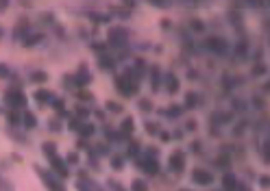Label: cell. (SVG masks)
<instances>
[{"label": "cell", "instance_id": "bcb514c9", "mask_svg": "<svg viewBox=\"0 0 270 191\" xmlns=\"http://www.w3.org/2000/svg\"><path fill=\"white\" fill-rule=\"evenodd\" d=\"M81 124H83V120L72 118V120H70V124H68V128H70V130H78V126H81Z\"/></svg>", "mask_w": 270, "mask_h": 191}, {"label": "cell", "instance_id": "8992f818", "mask_svg": "<svg viewBox=\"0 0 270 191\" xmlns=\"http://www.w3.org/2000/svg\"><path fill=\"white\" fill-rule=\"evenodd\" d=\"M139 165V170L144 172V174L148 176H157L159 174V161L157 159H148V156H139L137 161H135Z\"/></svg>", "mask_w": 270, "mask_h": 191}, {"label": "cell", "instance_id": "8d00e7d4", "mask_svg": "<svg viewBox=\"0 0 270 191\" xmlns=\"http://www.w3.org/2000/svg\"><path fill=\"white\" fill-rule=\"evenodd\" d=\"M107 48H109V46L102 44V41H94V44H92V50H94V52H98V54H105Z\"/></svg>", "mask_w": 270, "mask_h": 191}, {"label": "cell", "instance_id": "f907efd6", "mask_svg": "<svg viewBox=\"0 0 270 191\" xmlns=\"http://www.w3.org/2000/svg\"><path fill=\"white\" fill-rule=\"evenodd\" d=\"M237 54H240V57H244V54H246V44H244V41L237 44Z\"/></svg>", "mask_w": 270, "mask_h": 191}, {"label": "cell", "instance_id": "44dd1931", "mask_svg": "<svg viewBox=\"0 0 270 191\" xmlns=\"http://www.w3.org/2000/svg\"><path fill=\"white\" fill-rule=\"evenodd\" d=\"M29 81L35 85H44V83H48V74L44 69H33V72H29Z\"/></svg>", "mask_w": 270, "mask_h": 191}, {"label": "cell", "instance_id": "ee69618b", "mask_svg": "<svg viewBox=\"0 0 270 191\" xmlns=\"http://www.w3.org/2000/svg\"><path fill=\"white\" fill-rule=\"evenodd\" d=\"M107 185H109V189H111V191H127V189L122 187V185L118 183V180H107Z\"/></svg>", "mask_w": 270, "mask_h": 191}, {"label": "cell", "instance_id": "7dc6e473", "mask_svg": "<svg viewBox=\"0 0 270 191\" xmlns=\"http://www.w3.org/2000/svg\"><path fill=\"white\" fill-rule=\"evenodd\" d=\"M216 165H225V167H229V165H231L229 156H227V155H220V156L216 159Z\"/></svg>", "mask_w": 270, "mask_h": 191}, {"label": "cell", "instance_id": "9a60e30c", "mask_svg": "<svg viewBox=\"0 0 270 191\" xmlns=\"http://www.w3.org/2000/svg\"><path fill=\"white\" fill-rule=\"evenodd\" d=\"M33 98H35V102L39 106H50V102L55 100V94H53V91H48V89H37L33 94Z\"/></svg>", "mask_w": 270, "mask_h": 191}, {"label": "cell", "instance_id": "e0dca14e", "mask_svg": "<svg viewBox=\"0 0 270 191\" xmlns=\"http://www.w3.org/2000/svg\"><path fill=\"white\" fill-rule=\"evenodd\" d=\"M22 128L24 130L37 128V115L33 113V111H22Z\"/></svg>", "mask_w": 270, "mask_h": 191}, {"label": "cell", "instance_id": "f35d334b", "mask_svg": "<svg viewBox=\"0 0 270 191\" xmlns=\"http://www.w3.org/2000/svg\"><path fill=\"white\" fill-rule=\"evenodd\" d=\"M262 156H264V163H270V139L262 146Z\"/></svg>", "mask_w": 270, "mask_h": 191}, {"label": "cell", "instance_id": "1f68e13d", "mask_svg": "<svg viewBox=\"0 0 270 191\" xmlns=\"http://www.w3.org/2000/svg\"><path fill=\"white\" fill-rule=\"evenodd\" d=\"M131 191H148V185L144 183V180H139V178H135L133 183H131Z\"/></svg>", "mask_w": 270, "mask_h": 191}, {"label": "cell", "instance_id": "d6986e66", "mask_svg": "<svg viewBox=\"0 0 270 191\" xmlns=\"http://www.w3.org/2000/svg\"><path fill=\"white\" fill-rule=\"evenodd\" d=\"M133 130H135V122H133V118H124V120H122V124H120V135H122L124 139H131Z\"/></svg>", "mask_w": 270, "mask_h": 191}, {"label": "cell", "instance_id": "b9f144b4", "mask_svg": "<svg viewBox=\"0 0 270 191\" xmlns=\"http://www.w3.org/2000/svg\"><path fill=\"white\" fill-rule=\"evenodd\" d=\"M157 155H159V152H157V148L155 146H148L146 150H144L142 156H148V159H157Z\"/></svg>", "mask_w": 270, "mask_h": 191}, {"label": "cell", "instance_id": "91938a15", "mask_svg": "<svg viewBox=\"0 0 270 191\" xmlns=\"http://www.w3.org/2000/svg\"><path fill=\"white\" fill-rule=\"evenodd\" d=\"M183 191H190V189H183Z\"/></svg>", "mask_w": 270, "mask_h": 191}, {"label": "cell", "instance_id": "7c38bea8", "mask_svg": "<svg viewBox=\"0 0 270 191\" xmlns=\"http://www.w3.org/2000/svg\"><path fill=\"white\" fill-rule=\"evenodd\" d=\"M192 180H194V185H203V187H207V185H213V174L198 167V170L192 172Z\"/></svg>", "mask_w": 270, "mask_h": 191}, {"label": "cell", "instance_id": "2e32d148", "mask_svg": "<svg viewBox=\"0 0 270 191\" xmlns=\"http://www.w3.org/2000/svg\"><path fill=\"white\" fill-rule=\"evenodd\" d=\"M148 74H151V89H153V91H159L161 83H164V76H161V69L157 68V65H153V68L148 69Z\"/></svg>", "mask_w": 270, "mask_h": 191}, {"label": "cell", "instance_id": "680465c9", "mask_svg": "<svg viewBox=\"0 0 270 191\" xmlns=\"http://www.w3.org/2000/svg\"><path fill=\"white\" fill-rule=\"evenodd\" d=\"M0 37H4V31L2 29H0Z\"/></svg>", "mask_w": 270, "mask_h": 191}, {"label": "cell", "instance_id": "4316f807", "mask_svg": "<svg viewBox=\"0 0 270 191\" xmlns=\"http://www.w3.org/2000/svg\"><path fill=\"white\" fill-rule=\"evenodd\" d=\"M111 167H114L116 172H122L124 170V155H111Z\"/></svg>", "mask_w": 270, "mask_h": 191}, {"label": "cell", "instance_id": "ffe728a7", "mask_svg": "<svg viewBox=\"0 0 270 191\" xmlns=\"http://www.w3.org/2000/svg\"><path fill=\"white\" fill-rule=\"evenodd\" d=\"M7 135L13 139L16 143H22V146H29V137H26L24 133H20L18 128H11V126H7Z\"/></svg>", "mask_w": 270, "mask_h": 191}, {"label": "cell", "instance_id": "9f6ffc18", "mask_svg": "<svg viewBox=\"0 0 270 191\" xmlns=\"http://www.w3.org/2000/svg\"><path fill=\"white\" fill-rule=\"evenodd\" d=\"M11 159H13V161H20V163H22V155H11Z\"/></svg>", "mask_w": 270, "mask_h": 191}, {"label": "cell", "instance_id": "f1b7e54d", "mask_svg": "<svg viewBox=\"0 0 270 191\" xmlns=\"http://www.w3.org/2000/svg\"><path fill=\"white\" fill-rule=\"evenodd\" d=\"M0 191H16V185L7 176H2V172H0Z\"/></svg>", "mask_w": 270, "mask_h": 191}, {"label": "cell", "instance_id": "7bdbcfd3", "mask_svg": "<svg viewBox=\"0 0 270 191\" xmlns=\"http://www.w3.org/2000/svg\"><path fill=\"white\" fill-rule=\"evenodd\" d=\"M66 163H68V167L70 165H78V152H70V155L66 156Z\"/></svg>", "mask_w": 270, "mask_h": 191}, {"label": "cell", "instance_id": "52a82bcc", "mask_svg": "<svg viewBox=\"0 0 270 191\" xmlns=\"http://www.w3.org/2000/svg\"><path fill=\"white\" fill-rule=\"evenodd\" d=\"M31 33H33V31H31L29 20H26V17H22V20H18L16 26H13V41H24Z\"/></svg>", "mask_w": 270, "mask_h": 191}, {"label": "cell", "instance_id": "f6af8a7d", "mask_svg": "<svg viewBox=\"0 0 270 191\" xmlns=\"http://www.w3.org/2000/svg\"><path fill=\"white\" fill-rule=\"evenodd\" d=\"M151 4H153V7H159V9H168L170 7L168 0H151Z\"/></svg>", "mask_w": 270, "mask_h": 191}, {"label": "cell", "instance_id": "9c48e42d", "mask_svg": "<svg viewBox=\"0 0 270 191\" xmlns=\"http://www.w3.org/2000/svg\"><path fill=\"white\" fill-rule=\"evenodd\" d=\"M0 115H4V120H7V124L11 128H20L22 126V113L16 109H7V106H0Z\"/></svg>", "mask_w": 270, "mask_h": 191}, {"label": "cell", "instance_id": "6f0895ef", "mask_svg": "<svg viewBox=\"0 0 270 191\" xmlns=\"http://www.w3.org/2000/svg\"><path fill=\"white\" fill-rule=\"evenodd\" d=\"M264 91H270V83H266V85H264Z\"/></svg>", "mask_w": 270, "mask_h": 191}, {"label": "cell", "instance_id": "5b68a950", "mask_svg": "<svg viewBox=\"0 0 270 191\" xmlns=\"http://www.w3.org/2000/svg\"><path fill=\"white\" fill-rule=\"evenodd\" d=\"M116 89L124 98H131V96L139 94V83L131 81V78H127V76H116Z\"/></svg>", "mask_w": 270, "mask_h": 191}, {"label": "cell", "instance_id": "e575fe53", "mask_svg": "<svg viewBox=\"0 0 270 191\" xmlns=\"http://www.w3.org/2000/svg\"><path fill=\"white\" fill-rule=\"evenodd\" d=\"M77 96H78V100H81V102H92V100H94V96H92L87 89H78Z\"/></svg>", "mask_w": 270, "mask_h": 191}, {"label": "cell", "instance_id": "ba28073f", "mask_svg": "<svg viewBox=\"0 0 270 191\" xmlns=\"http://www.w3.org/2000/svg\"><path fill=\"white\" fill-rule=\"evenodd\" d=\"M72 76H74V83H77V89H81V87H85V85H90V83H92V72H90V68H87L85 63L78 65V69L72 74Z\"/></svg>", "mask_w": 270, "mask_h": 191}, {"label": "cell", "instance_id": "816d5d0a", "mask_svg": "<svg viewBox=\"0 0 270 191\" xmlns=\"http://www.w3.org/2000/svg\"><path fill=\"white\" fill-rule=\"evenodd\" d=\"M159 133H161V135H159V137H161V141H170V139H172L170 135L166 133V130H159Z\"/></svg>", "mask_w": 270, "mask_h": 191}, {"label": "cell", "instance_id": "4fadbf2b", "mask_svg": "<svg viewBox=\"0 0 270 191\" xmlns=\"http://www.w3.org/2000/svg\"><path fill=\"white\" fill-rule=\"evenodd\" d=\"M205 46H207L209 50H212V52H218V54H222V52H227V41L222 39V37H207V41H205Z\"/></svg>", "mask_w": 270, "mask_h": 191}, {"label": "cell", "instance_id": "ac0fdd59", "mask_svg": "<svg viewBox=\"0 0 270 191\" xmlns=\"http://www.w3.org/2000/svg\"><path fill=\"white\" fill-rule=\"evenodd\" d=\"M44 41H46L44 33H31V35L22 41V46H24V48H35L37 44H44Z\"/></svg>", "mask_w": 270, "mask_h": 191}, {"label": "cell", "instance_id": "836d02e7", "mask_svg": "<svg viewBox=\"0 0 270 191\" xmlns=\"http://www.w3.org/2000/svg\"><path fill=\"white\" fill-rule=\"evenodd\" d=\"M144 128H146L148 135H159V124H157V122H146V124H144Z\"/></svg>", "mask_w": 270, "mask_h": 191}, {"label": "cell", "instance_id": "8fae6325", "mask_svg": "<svg viewBox=\"0 0 270 191\" xmlns=\"http://www.w3.org/2000/svg\"><path fill=\"white\" fill-rule=\"evenodd\" d=\"M164 85H166V91H168L170 96L179 94V89H181V81H179V76H176L174 72H166L164 74Z\"/></svg>", "mask_w": 270, "mask_h": 191}, {"label": "cell", "instance_id": "83f0119b", "mask_svg": "<svg viewBox=\"0 0 270 191\" xmlns=\"http://www.w3.org/2000/svg\"><path fill=\"white\" fill-rule=\"evenodd\" d=\"M105 109L109 111V113H122L124 111V106L120 104V102H114V100H107L105 102Z\"/></svg>", "mask_w": 270, "mask_h": 191}, {"label": "cell", "instance_id": "5bb4252c", "mask_svg": "<svg viewBox=\"0 0 270 191\" xmlns=\"http://www.w3.org/2000/svg\"><path fill=\"white\" fill-rule=\"evenodd\" d=\"M116 65H118V59L111 57V54H98V68L102 69V72H114Z\"/></svg>", "mask_w": 270, "mask_h": 191}, {"label": "cell", "instance_id": "f5cc1de1", "mask_svg": "<svg viewBox=\"0 0 270 191\" xmlns=\"http://www.w3.org/2000/svg\"><path fill=\"white\" fill-rule=\"evenodd\" d=\"M198 148H203V143H201V141H194V143H192V150H194V152H201Z\"/></svg>", "mask_w": 270, "mask_h": 191}, {"label": "cell", "instance_id": "484cf974", "mask_svg": "<svg viewBox=\"0 0 270 191\" xmlns=\"http://www.w3.org/2000/svg\"><path fill=\"white\" fill-rule=\"evenodd\" d=\"M41 152H44L46 159L53 156V155H57V143H55V141H44V143H41Z\"/></svg>", "mask_w": 270, "mask_h": 191}, {"label": "cell", "instance_id": "277c9868", "mask_svg": "<svg viewBox=\"0 0 270 191\" xmlns=\"http://www.w3.org/2000/svg\"><path fill=\"white\" fill-rule=\"evenodd\" d=\"M48 165H50V172H53L55 176H59L61 180H66L68 176H70V167H68V163H66V159H63L61 155H53V156H48Z\"/></svg>", "mask_w": 270, "mask_h": 191}, {"label": "cell", "instance_id": "681fc988", "mask_svg": "<svg viewBox=\"0 0 270 191\" xmlns=\"http://www.w3.org/2000/svg\"><path fill=\"white\" fill-rule=\"evenodd\" d=\"M259 185H262V189H270V176H259Z\"/></svg>", "mask_w": 270, "mask_h": 191}, {"label": "cell", "instance_id": "4dcf8cb0", "mask_svg": "<svg viewBox=\"0 0 270 191\" xmlns=\"http://www.w3.org/2000/svg\"><path fill=\"white\" fill-rule=\"evenodd\" d=\"M92 155H98V156L109 155V143H98L96 148H92Z\"/></svg>", "mask_w": 270, "mask_h": 191}, {"label": "cell", "instance_id": "11a10c76", "mask_svg": "<svg viewBox=\"0 0 270 191\" xmlns=\"http://www.w3.org/2000/svg\"><path fill=\"white\" fill-rule=\"evenodd\" d=\"M196 128V122H188V130H194Z\"/></svg>", "mask_w": 270, "mask_h": 191}, {"label": "cell", "instance_id": "7a4b0ae2", "mask_svg": "<svg viewBox=\"0 0 270 191\" xmlns=\"http://www.w3.org/2000/svg\"><path fill=\"white\" fill-rule=\"evenodd\" d=\"M35 174L39 176V180H41V185L46 187V191H68L66 185H63V180L59 178V176H55L50 170H46V167L35 165Z\"/></svg>", "mask_w": 270, "mask_h": 191}, {"label": "cell", "instance_id": "60d3db41", "mask_svg": "<svg viewBox=\"0 0 270 191\" xmlns=\"http://www.w3.org/2000/svg\"><path fill=\"white\" fill-rule=\"evenodd\" d=\"M139 109H142L144 113H148V111H153V102L146 100V98H142V100H139Z\"/></svg>", "mask_w": 270, "mask_h": 191}, {"label": "cell", "instance_id": "603a6c76", "mask_svg": "<svg viewBox=\"0 0 270 191\" xmlns=\"http://www.w3.org/2000/svg\"><path fill=\"white\" fill-rule=\"evenodd\" d=\"M161 113H164L168 120H176L179 115H183V106L172 104V106H168V109H164V111H161Z\"/></svg>", "mask_w": 270, "mask_h": 191}, {"label": "cell", "instance_id": "db71d44e", "mask_svg": "<svg viewBox=\"0 0 270 191\" xmlns=\"http://www.w3.org/2000/svg\"><path fill=\"white\" fill-rule=\"evenodd\" d=\"M4 9H9V2L4 0V2H0V13H4Z\"/></svg>", "mask_w": 270, "mask_h": 191}, {"label": "cell", "instance_id": "cb8c5ba5", "mask_svg": "<svg viewBox=\"0 0 270 191\" xmlns=\"http://www.w3.org/2000/svg\"><path fill=\"white\" fill-rule=\"evenodd\" d=\"M198 104H201V98H198V94L190 91V94L185 96V106H183V109H196Z\"/></svg>", "mask_w": 270, "mask_h": 191}, {"label": "cell", "instance_id": "d6a6232c", "mask_svg": "<svg viewBox=\"0 0 270 191\" xmlns=\"http://www.w3.org/2000/svg\"><path fill=\"white\" fill-rule=\"evenodd\" d=\"M50 106H53V109H57L59 113H63V106H66V100H63V98H57V96H55V100L50 102Z\"/></svg>", "mask_w": 270, "mask_h": 191}, {"label": "cell", "instance_id": "c3c4849f", "mask_svg": "<svg viewBox=\"0 0 270 191\" xmlns=\"http://www.w3.org/2000/svg\"><path fill=\"white\" fill-rule=\"evenodd\" d=\"M9 76H11V69L4 63H0V78H9Z\"/></svg>", "mask_w": 270, "mask_h": 191}, {"label": "cell", "instance_id": "3957f363", "mask_svg": "<svg viewBox=\"0 0 270 191\" xmlns=\"http://www.w3.org/2000/svg\"><path fill=\"white\" fill-rule=\"evenodd\" d=\"M129 33L124 26H111L109 31H107V46H111V48L116 50H122L129 46Z\"/></svg>", "mask_w": 270, "mask_h": 191}, {"label": "cell", "instance_id": "ab89813d", "mask_svg": "<svg viewBox=\"0 0 270 191\" xmlns=\"http://www.w3.org/2000/svg\"><path fill=\"white\" fill-rule=\"evenodd\" d=\"M262 74H266V65H264V63H255L253 65V76H262Z\"/></svg>", "mask_w": 270, "mask_h": 191}, {"label": "cell", "instance_id": "d4e9b609", "mask_svg": "<svg viewBox=\"0 0 270 191\" xmlns=\"http://www.w3.org/2000/svg\"><path fill=\"white\" fill-rule=\"evenodd\" d=\"M124 156H129V159L137 161V159H139V143H137V141H129L127 155H124Z\"/></svg>", "mask_w": 270, "mask_h": 191}, {"label": "cell", "instance_id": "30bf717a", "mask_svg": "<svg viewBox=\"0 0 270 191\" xmlns=\"http://www.w3.org/2000/svg\"><path fill=\"white\" fill-rule=\"evenodd\" d=\"M168 165H170V170L174 172V174H181V172L185 170V155H183V150H174L170 155V159H168Z\"/></svg>", "mask_w": 270, "mask_h": 191}, {"label": "cell", "instance_id": "74e56055", "mask_svg": "<svg viewBox=\"0 0 270 191\" xmlns=\"http://www.w3.org/2000/svg\"><path fill=\"white\" fill-rule=\"evenodd\" d=\"M190 26H192L194 33H203L205 31V22L203 20H192V22H190Z\"/></svg>", "mask_w": 270, "mask_h": 191}, {"label": "cell", "instance_id": "6da1fadb", "mask_svg": "<svg viewBox=\"0 0 270 191\" xmlns=\"http://www.w3.org/2000/svg\"><path fill=\"white\" fill-rule=\"evenodd\" d=\"M2 102L7 109H16V111H26V104H29V98L22 91V87L9 85L2 94Z\"/></svg>", "mask_w": 270, "mask_h": 191}, {"label": "cell", "instance_id": "d590c367", "mask_svg": "<svg viewBox=\"0 0 270 191\" xmlns=\"http://www.w3.org/2000/svg\"><path fill=\"white\" fill-rule=\"evenodd\" d=\"M63 87H66V89H77V83H74L72 74H66V76H63Z\"/></svg>", "mask_w": 270, "mask_h": 191}, {"label": "cell", "instance_id": "f546056e", "mask_svg": "<svg viewBox=\"0 0 270 191\" xmlns=\"http://www.w3.org/2000/svg\"><path fill=\"white\" fill-rule=\"evenodd\" d=\"M48 130H50V133H61V130H63V124H61V120H59V118H53V120H48Z\"/></svg>", "mask_w": 270, "mask_h": 191}, {"label": "cell", "instance_id": "7402d4cb", "mask_svg": "<svg viewBox=\"0 0 270 191\" xmlns=\"http://www.w3.org/2000/svg\"><path fill=\"white\" fill-rule=\"evenodd\" d=\"M78 135H81L83 139H90V137H94V133H96V126L94 124H90V122H83L81 126H78V130H77Z\"/></svg>", "mask_w": 270, "mask_h": 191}]
</instances>
